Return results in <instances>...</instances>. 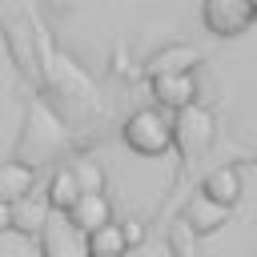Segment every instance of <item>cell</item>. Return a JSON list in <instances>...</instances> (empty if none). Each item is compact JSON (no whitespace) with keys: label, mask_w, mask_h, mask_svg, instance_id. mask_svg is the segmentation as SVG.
Wrapping results in <instances>:
<instances>
[{"label":"cell","mask_w":257,"mask_h":257,"mask_svg":"<svg viewBox=\"0 0 257 257\" xmlns=\"http://www.w3.org/2000/svg\"><path fill=\"white\" fill-rule=\"evenodd\" d=\"M120 137H124V145H128L133 153H141V157H161V153L173 145V128H169V116H165L161 108H137V112L124 120Z\"/></svg>","instance_id":"cell-1"},{"label":"cell","mask_w":257,"mask_h":257,"mask_svg":"<svg viewBox=\"0 0 257 257\" xmlns=\"http://www.w3.org/2000/svg\"><path fill=\"white\" fill-rule=\"evenodd\" d=\"M169 128H173V145L185 157H201L213 141V112L201 104H185L177 108V120H169Z\"/></svg>","instance_id":"cell-2"},{"label":"cell","mask_w":257,"mask_h":257,"mask_svg":"<svg viewBox=\"0 0 257 257\" xmlns=\"http://www.w3.org/2000/svg\"><path fill=\"white\" fill-rule=\"evenodd\" d=\"M205 24L217 36H237L253 24V0H205Z\"/></svg>","instance_id":"cell-3"},{"label":"cell","mask_w":257,"mask_h":257,"mask_svg":"<svg viewBox=\"0 0 257 257\" xmlns=\"http://www.w3.org/2000/svg\"><path fill=\"white\" fill-rule=\"evenodd\" d=\"M153 96H157L161 108L197 104V80H193V72H165V76H153Z\"/></svg>","instance_id":"cell-4"},{"label":"cell","mask_w":257,"mask_h":257,"mask_svg":"<svg viewBox=\"0 0 257 257\" xmlns=\"http://www.w3.org/2000/svg\"><path fill=\"white\" fill-rule=\"evenodd\" d=\"M108 221H112V205H108L104 193H80L72 201V209H68V225L76 233H92V229H100Z\"/></svg>","instance_id":"cell-5"},{"label":"cell","mask_w":257,"mask_h":257,"mask_svg":"<svg viewBox=\"0 0 257 257\" xmlns=\"http://www.w3.org/2000/svg\"><path fill=\"white\" fill-rule=\"evenodd\" d=\"M36 189V169L24 161H0V201L16 205L20 197H28Z\"/></svg>","instance_id":"cell-6"},{"label":"cell","mask_w":257,"mask_h":257,"mask_svg":"<svg viewBox=\"0 0 257 257\" xmlns=\"http://www.w3.org/2000/svg\"><path fill=\"white\" fill-rule=\"evenodd\" d=\"M201 197H209V201H217V205L233 209V205L241 201V173H237L233 165L213 169V173L205 177V185H201Z\"/></svg>","instance_id":"cell-7"},{"label":"cell","mask_w":257,"mask_h":257,"mask_svg":"<svg viewBox=\"0 0 257 257\" xmlns=\"http://www.w3.org/2000/svg\"><path fill=\"white\" fill-rule=\"evenodd\" d=\"M48 213H52V209L44 205V197H40V193H28V197H20V201L12 205V229H16V233H24V237L44 233Z\"/></svg>","instance_id":"cell-8"},{"label":"cell","mask_w":257,"mask_h":257,"mask_svg":"<svg viewBox=\"0 0 257 257\" xmlns=\"http://www.w3.org/2000/svg\"><path fill=\"white\" fill-rule=\"evenodd\" d=\"M185 221H189L193 233H213V229H221V225L229 221V209L217 205V201H209V197H197V201L185 209Z\"/></svg>","instance_id":"cell-9"},{"label":"cell","mask_w":257,"mask_h":257,"mask_svg":"<svg viewBox=\"0 0 257 257\" xmlns=\"http://www.w3.org/2000/svg\"><path fill=\"white\" fill-rule=\"evenodd\" d=\"M84 249H88V257H124V253H128V245H124L116 221H108V225L84 233Z\"/></svg>","instance_id":"cell-10"},{"label":"cell","mask_w":257,"mask_h":257,"mask_svg":"<svg viewBox=\"0 0 257 257\" xmlns=\"http://www.w3.org/2000/svg\"><path fill=\"white\" fill-rule=\"evenodd\" d=\"M40 197H44V205H48L52 213H68L72 201L80 197V189H76V181H72V169H56L52 181H48V193H40Z\"/></svg>","instance_id":"cell-11"},{"label":"cell","mask_w":257,"mask_h":257,"mask_svg":"<svg viewBox=\"0 0 257 257\" xmlns=\"http://www.w3.org/2000/svg\"><path fill=\"white\" fill-rule=\"evenodd\" d=\"M201 60V52L197 48H169V52H161L149 68H153V76H165V72H189V64H197Z\"/></svg>","instance_id":"cell-12"},{"label":"cell","mask_w":257,"mask_h":257,"mask_svg":"<svg viewBox=\"0 0 257 257\" xmlns=\"http://www.w3.org/2000/svg\"><path fill=\"white\" fill-rule=\"evenodd\" d=\"M72 181H76L80 193H100L104 189V169L96 161H80V165H72Z\"/></svg>","instance_id":"cell-13"},{"label":"cell","mask_w":257,"mask_h":257,"mask_svg":"<svg viewBox=\"0 0 257 257\" xmlns=\"http://www.w3.org/2000/svg\"><path fill=\"white\" fill-rule=\"evenodd\" d=\"M120 237H124V245L133 249V245L145 241V225H141V221H124V225H120Z\"/></svg>","instance_id":"cell-14"},{"label":"cell","mask_w":257,"mask_h":257,"mask_svg":"<svg viewBox=\"0 0 257 257\" xmlns=\"http://www.w3.org/2000/svg\"><path fill=\"white\" fill-rule=\"evenodd\" d=\"M8 229H12V205L0 201V233H8Z\"/></svg>","instance_id":"cell-15"}]
</instances>
